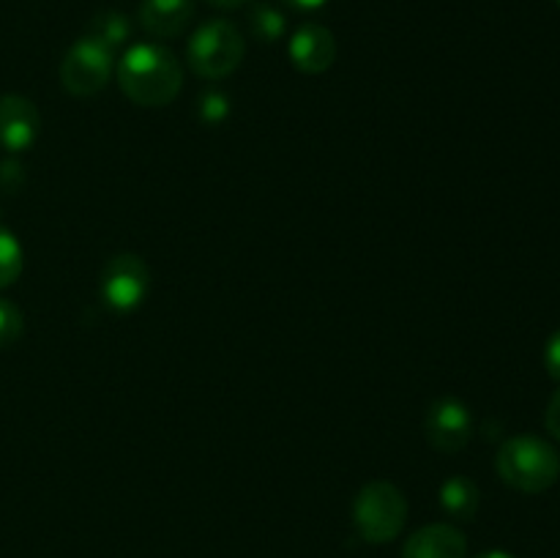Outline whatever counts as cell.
<instances>
[{
	"instance_id": "obj_1",
	"label": "cell",
	"mask_w": 560,
	"mask_h": 558,
	"mask_svg": "<svg viewBox=\"0 0 560 558\" xmlns=\"http://www.w3.org/2000/svg\"><path fill=\"white\" fill-rule=\"evenodd\" d=\"M118 85L137 107H167L184 88V66L162 44H135L118 60Z\"/></svg>"
},
{
	"instance_id": "obj_2",
	"label": "cell",
	"mask_w": 560,
	"mask_h": 558,
	"mask_svg": "<svg viewBox=\"0 0 560 558\" xmlns=\"http://www.w3.org/2000/svg\"><path fill=\"white\" fill-rule=\"evenodd\" d=\"M495 470L509 487L520 492L550 490L560 476V457L552 443L539 435H514L501 443L495 457Z\"/></svg>"
},
{
	"instance_id": "obj_3",
	"label": "cell",
	"mask_w": 560,
	"mask_h": 558,
	"mask_svg": "<svg viewBox=\"0 0 560 558\" xmlns=\"http://www.w3.org/2000/svg\"><path fill=\"white\" fill-rule=\"evenodd\" d=\"M408 520V501L402 490L388 479L366 481L353 501V525L361 539L386 545L397 539Z\"/></svg>"
},
{
	"instance_id": "obj_4",
	"label": "cell",
	"mask_w": 560,
	"mask_h": 558,
	"mask_svg": "<svg viewBox=\"0 0 560 558\" xmlns=\"http://www.w3.org/2000/svg\"><path fill=\"white\" fill-rule=\"evenodd\" d=\"M246 42L238 27L228 20H211L197 27L186 47L191 71L202 80H224L241 66Z\"/></svg>"
},
{
	"instance_id": "obj_5",
	"label": "cell",
	"mask_w": 560,
	"mask_h": 558,
	"mask_svg": "<svg viewBox=\"0 0 560 558\" xmlns=\"http://www.w3.org/2000/svg\"><path fill=\"white\" fill-rule=\"evenodd\" d=\"M115 71V49L102 38L85 33L60 60V85L77 98H91L104 91Z\"/></svg>"
},
{
	"instance_id": "obj_6",
	"label": "cell",
	"mask_w": 560,
	"mask_h": 558,
	"mask_svg": "<svg viewBox=\"0 0 560 558\" xmlns=\"http://www.w3.org/2000/svg\"><path fill=\"white\" fill-rule=\"evenodd\" d=\"M148 290H151V268L135 252H120L104 263L102 293L104 304L115 312H131L145 301Z\"/></svg>"
},
{
	"instance_id": "obj_7",
	"label": "cell",
	"mask_w": 560,
	"mask_h": 558,
	"mask_svg": "<svg viewBox=\"0 0 560 558\" xmlns=\"http://www.w3.org/2000/svg\"><path fill=\"white\" fill-rule=\"evenodd\" d=\"M424 432L432 449L441 454H457L474 438V416L463 399L438 397L427 410Z\"/></svg>"
},
{
	"instance_id": "obj_8",
	"label": "cell",
	"mask_w": 560,
	"mask_h": 558,
	"mask_svg": "<svg viewBox=\"0 0 560 558\" xmlns=\"http://www.w3.org/2000/svg\"><path fill=\"white\" fill-rule=\"evenodd\" d=\"M42 135V115L31 98L9 93L0 98V148L9 153H22Z\"/></svg>"
},
{
	"instance_id": "obj_9",
	"label": "cell",
	"mask_w": 560,
	"mask_h": 558,
	"mask_svg": "<svg viewBox=\"0 0 560 558\" xmlns=\"http://www.w3.org/2000/svg\"><path fill=\"white\" fill-rule=\"evenodd\" d=\"M288 53L299 71H304V74H323L337 60V38H334L328 27L310 22V25H301L293 33Z\"/></svg>"
},
{
	"instance_id": "obj_10",
	"label": "cell",
	"mask_w": 560,
	"mask_h": 558,
	"mask_svg": "<svg viewBox=\"0 0 560 558\" xmlns=\"http://www.w3.org/2000/svg\"><path fill=\"white\" fill-rule=\"evenodd\" d=\"M468 539L452 523H432L413 531L402 547V558H465Z\"/></svg>"
},
{
	"instance_id": "obj_11",
	"label": "cell",
	"mask_w": 560,
	"mask_h": 558,
	"mask_svg": "<svg viewBox=\"0 0 560 558\" xmlns=\"http://www.w3.org/2000/svg\"><path fill=\"white\" fill-rule=\"evenodd\" d=\"M140 25L156 38H175L189 27L195 16V3L191 0H142Z\"/></svg>"
},
{
	"instance_id": "obj_12",
	"label": "cell",
	"mask_w": 560,
	"mask_h": 558,
	"mask_svg": "<svg viewBox=\"0 0 560 558\" xmlns=\"http://www.w3.org/2000/svg\"><path fill=\"white\" fill-rule=\"evenodd\" d=\"M479 487L468 476H448L441 487V507L454 520H474L479 512Z\"/></svg>"
},
{
	"instance_id": "obj_13",
	"label": "cell",
	"mask_w": 560,
	"mask_h": 558,
	"mask_svg": "<svg viewBox=\"0 0 560 558\" xmlns=\"http://www.w3.org/2000/svg\"><path fill=\"white\" fill-rule=\"evenodd\" d=\"M22 266H25V257H22L20 241L9 228L0 224V290L20 279Z\"/></svg>"
},
{
	"instance_id": "obj_14",
	"label": "cell",
	"mask_w": 560,
	"mask_h": 558,
	"mask_svg": "<svg viewBox=\"0 0 560 558\" xmlns=\"http://www.w3.org/2000/svg\"><path fill=\"white\" fill-rule=\"evenodd\" d=\"M91 36L102 38L107 47H118V44H124L126 38H129L131 27H129V20H126L124 14H118V11H104V14H98L96 20L91 22Z\"/></svg>"
},
{
	"instance_id": "obj_15",
	"label": "cell",
	"mask_w": 560,
	"mask_h": 558,
	"mask_svg": "<svg viewBox=\"0 0 560 558\" xmlns=\"http://www.w3.org/2000/svg\"><path fill=\"white\" fill-rule=\"evenodd\" d=\"M25 332V317L20 306L11 304L9 299H0V348H9Z\"/></svg>"
},
{
	"instance_id": "obj_16",
	"label": "cell",
	"mask_w": 560,
	"mask_h": 558,
	"mask_svg": "<svg viewBox=\"0 0 560 558\" xmlns=\"http://www.w3.org/2000/svg\"><path fill=\"white\" fill-rule=\"evenodd\" d=\"M252 27H255V33L260 38L273 42V38H279L284 33V16L279 14L273 5L260 3L255 11H252Z\"/></svg>"
},
{
	"instance_id": "obj_17",
	"label": "cell",
	"mask_w": 560,
	"mask_h": 558,
	"mask_svg": "<svg viewBox=\"0 0 560 558\" xmlns=\"http://www.w3.org/2000/svg\"><path fill=\"white\" fill-rule=\"evenodd\" d=\"M545 367H547V375H550L552 381H560V328L550 339H547Z\"/></svg>"
},
{
	"instance_id": "obj_18",
	"label": "cell",
	"mask_w": 560,
	"mask_h": 558,
	"mask_svg": "<svg viewBox=\"0 0 560 558\" xmlns=\"http://www.w3.org/2000/svg\"><path fill=\"white\" fill-rule=\"evenodd\" d=\"M545 427L556 441H560V388L550 397L547 403V414H545Z\"/></svg>"
},
{
	"instance_id": "obj_19",
	"label": "cell",
	"mask_w": 560,
	"mask_h": 558,
	"mask_svg": "<svg viewBox=\"0 0 560 558\" xmlns=\"http://www.w3.org/2000/svg\"><path fill=\"white\" fill-rule=\"evenodd\" d=\"M279 3L290 5V9H299V11H315L320 5H326L328 0H279Z\"/></svg>"
},
{
	"instance_id": "obj_20",
	"label": "cell",
	"mask_w": 560,
	"mask_h": 558,
	"mask_svg": "<svg viewBox=\"0 0 560 558\" xmlns=\"http://www.w3.org/2000/svg\"><path fill=\"white\" fill-rule=\"evenodd\" d=\"M208 5H213V9H222V11H233V9H241V5L252 3V0H206Z\"/></svg>"
},
{
	"instance_id": "obj_21",
	"label": "cell",
	"mask_w": 560,
	"mask_h": 558,
	"mask_svg": "<svg viewBox=\"0 0 560 558\" xmlns=\"http://www.w3.org/2000/svg\"><path fill=\"white\" fill-rule=\"evenodd\" d=\"M476 558H514V556L506 550H485V553H479Z\"/></svg>"
},
{
	"instance_id": "obj_22",
	"label": "cell",
	"mask_w": 560,
	"mask_h": 558,
	"mask_svg": "<svg viewBox=\"0 0 560 558\" xmlns=\"http://www.w3.org/2000/svg\"><path fill=\"white\" fill-rule=\"evenodd\" d=\"M558 5H560V0H558Z\"/></svg>"
}]
</instances>
